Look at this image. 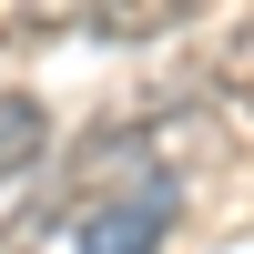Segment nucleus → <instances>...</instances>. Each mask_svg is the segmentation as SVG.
<instances>
[{"label": "nucleus", "instance_id": "1", "mask_svg": "<svg viewBox=\"0 0 254 254\" xmlns=\"http://www.w3.org/2000/svg\"><path fill=\"white\" fill-rule=\"evenodd\" d=\"M173 224H183V183L153 173V183H132V193L81 203V254H163Z\"/></svg>", "mask_w": 254, "mask_h": 254}, {"label": "nucleus", "instance_id": "2", "mask_svg": "<svg viewBox=\"0 0 254 254\" xmlns=\"http://www.w3.org/2000/svg\"><path fill=\"white\" fill-rule=\"evenodd\" d=\"M41 153H51V112H41V92H0V183H20Z\"/></svg>", "mask_w": 254, "mask_h": 254}, {"label": "nucleus", "instance_id": "3", "mask_svg": "<svg viewBox=\"0 0 254 254\" xmlns=\"http://www.w3.org/2000/svg\"><path fill=\"white\" fill-rule=\"evenodd\" d=\"M183 20V0H122V10H92L81 31H102V41H153V31H173Z\"/></svg>", "mask_w": 254, "mask_h": 254}, {"label": "nucleus", "instance_id": "4", "mask_svg": "<svg viewBox=\"0 0 254 254\" xmlns=\"http://www.w3.org/2000/svg\"><path fill=\"white\" fill-rule=\"evenodd\" d=\"M214 81H224V92H244V102H254V10L234 20V31H214Z\"/></svg>", "mask_w": 254, "mask_h": 254}, {"label": "nucleus", "instance_id": "5", "mask_svg": "<svg viewBox=\"0 0 254 254\" xmlns=\"http://www.w3.org/2000/svg\"><path fill=\"white\" fill-rule=\"evenodd\" d=\"M0 254H41V234H31V224H10V234H0Z\"/></svg>", "mask_w": 254, "mask_h": 254}]
</instances>
